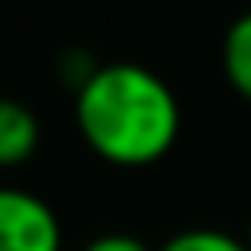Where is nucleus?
<instances>
[{
	"label": "nucleus",
	"mask_w": 251,
	"mask_h": 251,
	"mask_svg": "<svg viewBox=\"0 0 251 251\" xmlns=\"http://www.w3.org/2000/svg\"><path fill=\"white\" fill-rule=\"evenodd\" d=\"M82 141L118 169L157 165L180 137V102L173 86L141 63H102L75 90Z\"/></svg>",
	"instance_id": "obj_1"
},
{
	"label": "nucleus",
	"mask_w": 251,
	"mask_h": 251,
	"mask_svg": "<svg viewBox=\"0 0 251 251\" xmlns=\"http://www.w3.org/2000/svg\"><path fill=\"white\" fill-rule=\"evenodd\" d=\"M0 251H63L55 208L27 188H0Z\"/></svg>",
	"instance_id": "obj_2"
},
{
	"label": "nucleus",
	"mask_w": 251,
	"mask_h": 251,
	"mask_svg": "<svg viewBox=\"0 0 251 251\" xmlns=\"http://www.w3.org/2000/svg\"><path fill=\"white\" fill-rule=\"evenodd\" d=\"M35 149H39V118L16 98H0V169L31 161Z\"/></svg>",
	"instance_id": "obj_3"
},
{
	"label": "nucleus",
	"mask_w": 251,
	"mask_h": 251,
	"mask_svg": "<svg viewBox=\"0 0 251 251\" xmlns=\"http://www.w3.org/2000/svg\"><path fill=\"white\" fill-rule=\"evenodd\" d=\"M220 63L227 75V86L251 102V12L235 16L231 27L224 31V47H220Z\"/></svg>",
	"instance_id": "obj_4"
},
{
	"label": "nucleus",
	"mask_w": 251,
	"mask_h": 251,
	"mask_svg": "<svg viewBox=\"0 0 251 251\" xmlns=\"http://www.w3.org/2000/svg\"><path fill=\"white\" fill-rule=\"evenodd\" d=\"M161 251H251L247 239L220 231V227H188L161 243Z\"/></svg>",
	"instance_id": "obj_5"
},
{
	"label": "nucleus",
	"mask_w": 251,
	"mask_h": 251,
	"mask_svg": "<svg viewBox=\"0 0 251 251\" xmlns=\"http://www.w3.org/2000/svg\"><path fill=\"white\" fill-rule=\"evenodd\" d=\"M82 251H149L137 235H126V231H110V235H98L90 239Z\"/></svg>",
	"instance_id": "obj_6"
},
{
	"label": "nucleus",
	"mask_w": 251,
	"mask_h": 251,
	"mask_svg": "<svg viewBox=\"0 0 251 251\" xmlns=\"http://www.w3.org/2000/svg\"><path fill=\"white\" fill-rule=\"evenodd\" d=\"M247 247H251V224H247Z\"/></svg>",
	"instance_id": "obj_7"
}]
</instances>
